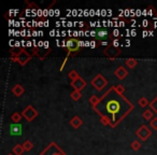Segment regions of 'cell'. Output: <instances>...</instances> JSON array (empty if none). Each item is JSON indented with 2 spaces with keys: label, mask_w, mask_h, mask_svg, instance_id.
<instances>
[{
  "label": "cell",
  "mask_w": 157,
  "mask_h": 155,
  "mask_svg": "<svg viewBox=\"0 0 157 155\" xmlns=\"http://www.w3.org/2000/svg\"><path fill=\"white\" fill-rule=\"evenodd\" d=\"M150 126L152 127L153 129L157 130V118H154L152 121H151V122H150Z\"/></svg>",
  "instance_id": "obj_28"
},
{
  "label": "cell",
  "mask_w": 157,
  "mask_h": 155,
  "mask_svg": "<svg viewBox=\"0 0 157 155\" xmlns=\"http://www.w3.org/2000/svg\"><path fill=\"white\" fill-rule=\"evenodd\" d=\"M68 58H69V55H67V56H66V58L63 59V64H61L60 65V68H59V71H63V68H65V66H66V64H67V60H68Z\"/></svg>",
  "instance_id": "obj_29"
},
{
  "label": "cell",
  "mask_w": 157,
  "mask_h": 155,
  "mask_svg": "<svg viewBox=\"0 0 157 155\" xmlns=\"http://www.w3.org/2000/svg\"><path fill=\"white\" fill-rule=\"evenodd\" d=\"M90 84H92V86H94L98 92H100V91H102L103 88L108 85V80L105 79L102 74L98 73L96 76H95L94 79L92 80Z\"/></svg>",
  "instance_id": "obj_4"
},
{
  "label": "cell",
  "mask_w": 157,
  "mask_h": 155,
  "mask_svg": "<svg viewBox=\"0 0 157 155\" xmlns=\"http://www.w3.org/2000/svg\"><path fill=\"white\" fill-rule=\"evenodd\" d=\"M81 48V41L76 38H70L67 40V50L69 56H74V55L78 54Z\"/></svg>",
  "instance_id": "obj_2"
},
{
  "label": "cell",
  "mask_w": 157,
  "mask_h": 155,
  "mask_svg": "<svg viewBox=\"0 0 157 155\" xmlns=\"http://www.w3.org/2000/svg\"><path fill=\"white\" fill-rule=\"evenodd\" d=\"M38 114H39V112H38L31 105L27 106L22 112L23 118H26V121H28V122H33V121L38 116Z\"/></svg>",
  "instance_id": "obj_6"
},
{
  "label": "cell",
  "mask_w": 157,
  "mask_h": 155,
  "mask_svg": "<svg viewBox=\"0 0 157 155\" xmlns=\"http://www.w3.org/2000/svg\"><path fill=\"white\" fill-rule=\"evenodd\" d=\"M80 74L78 73V71L76 70H71V71L68 73V78H69L71 81H74V80H76L78 78H80Z\"/></svg>",
  "instance_id": "obj_19"
},
{
  "label": "cell",
  "mask_w": 157,
  "mask_h": 155,
  "mask_svg": "<svg viewBox=\"0 0 157 155\" xmlns=\"http://www.w3.org/2000/svg\"><path fill=\"white\" fill-rule=\"evenodd\" d=\"M24 146H23V144H16L15 146H13V149H12V152H13L14 155H22L23 153H24Z\"/></svg>",
  "instance_id": "obj_15"
},
{
  "label": "cell",
  "mask_w": 157,
  "mask_h": 155,
  "mask_svg": "<svg viewBox=\"0 0 157 155\" xmlns=\"http://www.w3.org/2000/svg\"><path fill=\"white\" fill-rule=\"evenodd\" d=\"M142 25H143V27H146V28H147L148 26H151V22H150V21L144 20L143 22H142Z\"/></svg>",
  "instance_id": "obj_31"
},
{
  "label": "cell",
  "mask_w": 157,
  "mask_h": 155,
  "mask_svg": "<svg viewBox=\"0 0 157 155\" xmlns=\"http://www.w3.org/2000/svg\"><path fill=\"white\" fill-rule=\"evenodd\" d=\"M136 135L139 138L141 141H146L148 138L152 136V130L148 128V126L146 125H141V126L138 128V130L136 131Z\"/></svg>",
  "instance_id": "obj_7"
},
{
  "label": "cell",
  "mask_w": 157,
  "mask_h": 155,
  "mask_svg": "<svg viewBox=\"0 0 157 155\" xmlns=\"http://www.w3.org/2000/svg\"><path fill=\"white\" fill-rule=\"evenodd\" d=\"M130 146L133 151H138V150H140V148H141V143H140L138 140H133V141L131 142Z\"/></svg>",
  "instance_id": "obj_24"
},
{
  "label": "cell",
  "mask_w": 157,
  "mask_h": 155,
  "mask_svg": "<svg viewBox=\"0 0 157 155\" xmlns=\"http://www.w3.org/2000/svg\"><path fill=\"white\" fill-rule=\"evenodd\" d=\"M10 135L12 136H21L22 135V125L18 123H13L10 125Z\"/></svg>",
  "instance_id": "obj_10"
},
{
  "label": "cell",
  "mask_w": 157,
  "mask_h": 155,
  "mask_svg": "<svg viewBox=\"0 0 157 155\" xmlns=\"http://www.w3.org/2000/svg\"><path fill=\"white\" fill-rule=\"evenodd\" d=\"M70 85H71L75 91L81 92V91L83 90V88L85 87L86 85H87V82H86L85 80L83 79V78H81V76H80V78H78V79L74 80V81H71Z\"/></svg>",
  "instance_id": "obj_9"
},
{
  "label": "cell",
  "mask_w": 157,
  "mask_h": 155,
  "mask_svg": "<svg viewBox=\"0 0 157 155\" xmlns=\"http://www.w3.org/2000/svg\"><path fill=\"white\" fill-rule=\"evenodd\" d=\"M112 45L116 46V48H120V40H118V39H113V40H112Z\"/></svg>",
  "instance_id": "obj_30"
},
{
  "label": "cell",
  "mask_w": 157,
  "mask_h": 155,
  "mask_svg": "<svg viewBox=\"0 0 157 155\" xmlns=\"http://www.w3.org/2000/svg\"><path fill=\"white\" fill-rule=\"evenodd\" d=\"M150 108L153 112H155L157 114V96L150 103Z\"/></svg>",
  "instance_id": "obj_23"
},
{
  "label": "cell",
  "mask_w": 157,
  "mask_h": 155,
  "mask_svg": "<svg viewBox=\"0 0 157 155\" xmlns=\"http://www.w3.org/2000/svg\"><path fill=\"white\" fill-rule=\"evenodd\" d=\"M100 100H101V98H99V97H97V96H95V95H93L92 97L90 98V103H92V106H93V108L94 107H96L97 105H98L99 103H100Z\"/></svg>",
  "instance_id": "obj_20"
},
{
  "label": "cell",
  "mask_w": 157,
  "mask_h": 155,
  "mask_svg": "<svg viewBox=\"0 0 157 155\" xmlns=\"http://www.w3.org/2000/svg\"><path fill=\"white\" fill-rule=\"evenodd\" d=\"M9 155H14V154H9Z\"/></svg>",
  "instance_id": "obj_33"
},
{
  "label": "cell",
  "mask_w": 157,
  "mask_h": 155,
  "mask_svg": "<svg viewBox=\"0 0 157 155\" xmlns=\"http://www.w3.org/2000/svg\"><path fill=\"white\" fill-rule=\"evenodd\" d=\"M145 13L147 14V15H154V14L156 13V10H155L154 8L152 7V6H150V7H148L147 9H146Z\"/></svg>",
  "instance_id": "obj_27"
},
{
  "label": "cell",
  "mask_w": 157,
  "mask_h": 155,
  "mask_svg": "<svg viewBox=\"0 0 157 155\" xmlns=\"http://www.w3.org/2000/svg\"><path fill=\"white\" fill-rule=\"evenodd\" d=\"M97 36H98V38H100V39H107V38L109 37V33H108L107 30H99L98 33H97Z\"/></svg>",
  "instance_id": "obj_25"
},
{
  "label": "cell",
  "mask_w": 157,
  "mask_h": 155,
  "mask_svg": "<svg viewBox=\"0 0 157 155\" xmlns=\"http://www.w3.org/2000/svg\"><path fill=\"white\" fill-rule=\"evenodd\" d=\"M22 118H23L22 114H20L18 112H14V113L11 115V121L13 123H16V124H18V123L22 121Z\"/></svg>",
  "instance_id": "obj_17"
},
{
  "label": "cell",
  "mask_w": 157,
  "mask_h": 155,
  "mask_svg": "<svg viewBox=\"0 0 157 155\" xmlns=\"http://www.w3.org/2000/svg\"><path fill=\"white\" fill-rule=\"evenodd\" d=\"M103 53H105V56L113 59V58H115V57H117L118 55L122 54V50H121V48H116V46L112 45V43H110L109 45L105 48Z\"/></svg>",
  "instance_id": "obj_8"
},
{
  "label": "cell",
  "mask_w": 157,
  "mask_h": 155,
  "mask_svg": "<svg viewBox=\"0 0 157 155\" xmlns=\"http://www.w3.org/2000/svg\"><path fill=\"white\" fill-rule=\"evenodd\" d=\"M70 97H71V98L73 99L74 101H78V100H80V99L82 98V94H81V92H78V91H75V90H74L73 92L71 93Z\"/></svg>",
  "instance_id": "obj_18"
},
{
  "label": "cell",
  "mask_w": 157,
  "mask_h": 155,
  "mask_svg": "<svg viewBox=\"0 0 157 155\" xmlns=\"http://www.w3.org/2000/svg\"><path fill=\"white\" fill-rule=\"evenodd\" d=\"M114 90H115V92L117 93V94H120V95H123V94H124V92H125L124 85H121V84L114 86Z\"/></svg>",
  "instance_id": "obj_26"
},
{
  "label": "cell",
  "mask_w": 157,
  "mask_h": 155,
  "mask_svg": "<svg viewBox=\"0 0 157 155\" xmlns=\"http://www.w3.org/2000/svg\"><path fill=\"white\" fill-rule=\"evenodd\" d=\"M142 118H143L145 121H150V122H151V121L154 118V112H153L151 109L144 110L143 113H142Z\"/></svg>",
  "instance_id": "obj_14"
},
{
  "label": "cell",
  "mask_w": 157,
  "mask_h": 155,
  "mask_svg": "<svg viewBox=\"0 0 157 155\" xmlns=\"http://www.w3.org/2000/svg\"><path fill=\"white\" fill-rule=\"evenodd\" d=\"M146 36H150V33L147 30H144L143 31V37H146Z\"/></svg>",
  "instance_id": "obj_32"
},
{
  "label": "cell",
  "mask_w": 157,
  "mask_h": 155,
  "mask_svg": "<svg viewBox=\"0 0 157 155\" xmlns=\"http://www.w3.org/2000/svg\"><path fill=\"white\" fill-rule=\"evenodd\" d=\"M41 155H66V153L55 142H51L50 145L41 153Z\"/></svg>",
  "instance_id": "obj_5"
},
{
  "label": "cell",
  "mask_w": 157,
  "mask_h": 155,
  "mask_svg": "<svg viewBox=\"0 0 157 155\" xmlns=\"http://www.w3.org/2000/svg\"><path fill=\"white\" fill-rule=\"evenodd\" d=\"M125 64H126V67H128L129 69H133V68L137 66L138 60L136 58H128V59H126Z\"/></svg>",
  "instance_id": "obj_16"
},
{
  "label": "cell",
  "mask_w": 157,
  "mask_h": 155,
  "mask_svg": "<svg viewBox=\"0 0 157 155\" xmlns=\"http://www.w3.org/2000/svg\"><path fill=\"white\" fill-rule=\"evenodd\" d=\"M12 61H15V63H18L20 65L25 66L29 60L31 59V55L29 53H27V51L25 50L24 48L18 52V54L16 55L15 57H11Z\"/></svg>",
  "instance_id": "obj_3"
},
{
  "label": "cell",
  "mask_w": 157,
  "mask_h": 155,
  "mask_svg": "<svg viewBox=\"0 0 157 155\" xmlns=\"http://www.w3.org/2000/svg\"><path fill=\"white\" fill-rule=\"evenodd\" d=\"M139 105H140V107H142V108H146L147 106H150V101L147 100L146 97L143 96L139 99Z\"/></svg>",
  "instance_id": "obj_22"
},
{
  "label": "cell",
  "mask_w": 157,
  "mask_h": 155,
  "mask_svg": "<svg viewBox=\"0 0 157 155\" xmlns=\"http://www.w3.org/2000/svg\"><path fill=\"white\" fill-rule=\"evenodd\" d=\"M124 98L123 95H120L115 92L114 87H111L102 97H101V103H105V113L103 115H101V118H108V114H111L112 118H111V122H110V126L112 127H115L116 125L120 123V120H118L117 115L121 114L123 118H125V114L123 112H121V110L123 109V105H122V101L121 99Z\"/></svg>",
  "instance_id": "obj_1"
},
{
  "label": "cell",
  "mask_w": 157,
  "mask_h": 155,
  "mask_svg": "<svg viewBox=\"0 0 157 155\" xmlns=\"http://www.w3.org/2000/svg\"><path fill=\"white\" fill-rule=\"evenodd\" d=\"M23 146H24V150L26 151V152H28V151L33 150V143L30 141V140H26V141L23 143Z\"/></svg>",
  "instance_id": "obj_21"
},
{
  "label": "cell",
  "mask_w": 157,
  "mask_h": 155,
  "mask_svg": "<svg viewBox=\"0 0 157 155\" xmlns=\"http://www.w3.org/2000/svg\"><path fill=\"white\" fill-rule=\"evenodd\" d=\"M24 92H25L24 87H23L21 84H16V85H14L13 87H12V93H13L16 97L22 96V95L24 94Z\"/></svg>",
  "instance_id": "obj_13"
},
{
  "label": "cell",
  "mask_w": 157,
  "mask_h": 155,
  "mask_svg": "<svg viewBox=\"0 0 157 155\" xmlns=\"http://www.w3.org/2000/svg\"><path fill=\"white\" fill-rule=\"evenodd\" d=\"M82 124H83V121H82L81 118H78V116H73L71 118V121H70V125L75 129H78V127H81Z\"/></svg>",
  "instance_id": "obj_12"
},
{
  "label": "cell",
  "mask_w": 157,
  "mask_h": 155,
  "mask_svg": "<svg viewBox=\"0 0 157 155\" xmlns=\"http://www.w3.org/2000/svg\"><path fill=\"white\" fill-rule=\"evenodd\" d=\"M114 74H115V76L118 80H124L125 78L128 76V71H127V69L125 67L121 66V67H118L117 69L114 71Z\"/></svg>",
  "instance_id": "obj_11"
}]
</instances>
